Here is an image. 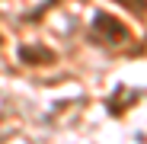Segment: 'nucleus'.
Segmentation results:
<instances>
[{"instance_id":"1","label":"nucleus","mask_w":147,"mask_h":144,"mask_svg":"<svg viewBox=\"0 0 147 144\" xmlns=\"http://www.w3.org/2000/svg\"><path fill=\"white\" fill-rule=\"evenodd\" d=\"M96 29H99L106 39H112V42H121V39H128V32H125V26H121L118 19H112V16H106V13H99L96 16Z\"/></svg>"},{"instance_id":"2","label":"nucleus","mask_w":147,"mask_h":144,"mask_svg":"<svg viewBox=\"0 0 147 144\" xmlns=\"http://www.w3.org/2000/svg\"><path fill=\"white\" fill-rule=\"evenodd\" d=\"M121 7H128V10H138V13H144V0H121Z\"/></svg>"}]
</instances>
